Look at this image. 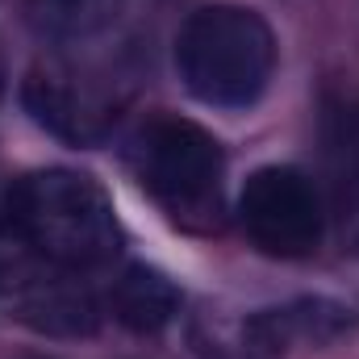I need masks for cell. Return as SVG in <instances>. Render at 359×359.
<instances>
[{
  "instance_id": "cell-1",
  "label": "cell",
  "mask_w": 359,
  "mask_h": 359,
  "mask_svg": "<svg viewBox=\"0 0 359 359\" xmlns=\"http://www.w3.org/2000/svg\"><path fill=\"white\" fill-rule=\"evenodd\" d=\"M8 226L59 268H100L121 251V222L109 192L72 168H42L8 188Z\"/></svg>"
},
{
  "instance_id": "cell-2",
  "label": "cell",
  "mask_w": 359,
  "mask_h": 359,
  "mask_svg": "<svg viewBox=\"0 0 359 359\" xmlns=\"http://www.w3.org/2000/svg\"><path fill=\"white\" fill-rule=\"evenodd\" d=\"M176 72L209 109H251L276 72V34L247 4H205L180 25Z\"/></svg>"
},
{
  "instance_id": "cell-3",
  "label": "cell",
  "mask_w": 359,
  "mask_h": 359,
  "mask_svg": "<svg viewBox=\"0 0 359 359\" xmlns=\"http://www.w3.org/2000/svg\"><path fill=\"white\" fill-rule=\"evenodd\" d=\"M126 168L188 230L222 226V142L176 113L142 117L126 138Z\"/></svg>"
},
{
  "instance_id": "cell-4",
  "label": "cell",
  "mask_w": 359,
  "mask_h": 359,
  "mask_svg": "<svg viewBox=\"0 0 359 359\" xmlns=\"http://www.w3.org/2000/svg\"><path fill=\"white\" fill-rule=\"evenodd\" d=\"M21 104L46 134L72 147H100L130 104V84L109 63L46 59L25 76Z\"/></svg>"
},
{
  "instance_id": "cell-5",
  "label": "cell",
  "mask_w": 359,
  "mask_h": 359,
  "mask_svg": "<svg viewBox=\"0 0 359 359\" xmlns=\"http://www.w3.org/2000/svg\"><path fill=\"white\" fill-rule=\"evenodd\" d=\"M243 234L276 259H305L326 238V201L301 168L271 163L251 172L238 192Z\"/></svg>"
},
{
  "instance_id": "cell-6",
  "label": "cell",
  "mask_w": 359,
  "mask_h": 359,
  "mask_svg": "<svg viewBox=\"0 0 359 359\" xmlns=\"http://www.w3.org/2000/svg\"><path fill=\"white\" fill-rule=\"evenodd\" d=\"M351 326V309L339 301L305 297L292 305L255 309L238 322H209L196 334V347L205 359H280L297 343H330Z\"/></svg>"
},
{
  "instance_id": "cell-7",
  "label": "cell",
  "mask_w": 359,
  "mask_h": 359,
  "mask_svg": "<svg viewBox=\"0 0 359 359\" xmlns=\"http://www.w3.org/2000/svg\"><path fill=\"white\" fill-rule=\"evenodd\" d=\"M13 313L50 339H80L100 326V305L88 288L72 276V268L25 271L13 284Z\"/></svg>"
},
{
  "instance_id": "cell-8",
  "label": "cell",
  "mask_w": 359,
  "mask_h": 359,
  "mask_svg": "<svg viewBox=\"0 0 359 359\" xmlns=\"http://www.w3.org/2000/svg\"><path fill=\"white\" fill-rule=\"evenodd\" d=\"M113 318L134 334H159L180 313V288L159 268L130 264L109 288Z\"/></svg>"
},
{
  "instance_id": "cell-9",
  "label": "cell",
  "mask_w": 359,
  "mask_h": 359,
  "mask_svg": "<svg viewBox=\"0 0 359 359\" xmlns=\"http://www.w3.org/2000/svg\"><path fill=\"white\" fill-rule=\"evenodd\" d=\"M126 0H21L25 25L55 46H80L121 17Z\"/></svg>"
},
{
  "instance_id": "cell-10",
  "label": "cell",
  "mask_w": 359,
  "mask_h": 359,
  "mask_svg": "<svg viewBox=\"0 0 359 359\" xmlns=\"http://www.w3.org/2000/svg\"><path fill=\"white\" fill-rule=\"evenodd\" d=\"M0 96H4V63H0Z\"/></svg>"
}]
</instances>
